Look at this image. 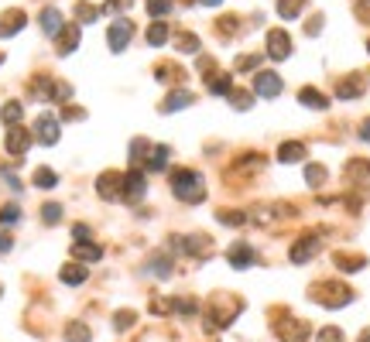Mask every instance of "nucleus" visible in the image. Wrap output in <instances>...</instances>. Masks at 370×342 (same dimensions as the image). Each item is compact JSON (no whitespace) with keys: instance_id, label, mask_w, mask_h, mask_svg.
<instances>
[{"instance_id":"24","label":"nucleus","mask_w":370,"mask_h":342,"mask_svg":"<svg viewBox=\"0 0 370 342\" xmlns=\"http://www.w3.org/2000/svg\"><path fill=\"white\" fill-rule=\"evenodd\" d=\"M185 106H192V92H188V89H175V92H168V99L162 103V113H175V110H185Z\"/></svg>"},{"instance_id":"34","label":"nucleus","mask_w":370,"mask_h":342,"mask_svg":"<svg viewBox=\"0 0 370 342\" xmlns=\"http://www.w3.org/2000/svg\"><path fill=\"white\" fill-rule=\"evenodd\" d=\"M35 185H38V188H55V185H59V174L52 168H38L35 171Z\"/></svg>"},{"instance_id":"27","label":"nucleus","mask_w":370,"mask_h":342,"mask_svg":"<svg viewBox=\"0 0 370 342\" xmlns=\"http://www.w3.org/2000/svg\"><path fill=\"white\" fill-rule=\"evenodd\" d=\"M90 339H92L90 325H83V322H69L66 325V342H90Z\"/></svg>"},{"instance_id":"1","label":"nucleus","mask_w":370,"mask_h":342,"mask_svg":"<svg viewBox=\"0 0 370 342\" xmlns=\"http://www.w3.org/2000/svg\"><path fill=\"white\" fill-rule=\"evenodd\" d=\"M172 195L182 199V202H188V205L206 202V181H202V174L192 171V168L172 171Z\"/></svg>"},{"instance_id":"44","label":"nucleus","mask_w":370,"mask_h":342,"mask_svg":"<svg viewBox=\"0 0 370 342\" xmlns=\"http://www.w3.org/2000/svg\"><path fill=\"white\" fill-rule=\"evenodd\" d=\"M134 319H137L134 312H117V315H113V329H117V332H124V329H130V325H134Z\"/></svg>"},{"instance_id":"35","label":"nucleus","mask_w":370,"mask_h":342,"mask_svg":"<svg viewBox=\"0 0 370 342\" xmlns=\"http://www.w3.org/2000/svg\"><path fill=\"white\" fill-rule=\"evenodd\" d=\"M336 263H340V270H350V274H353V270H364L367 260H364V256H350V254H336Z\"/></svg>"},{"instance_id":"8","label":"nucleus","mask_w":370,"mask_h":342,"mask_svg":"<svg viewBox=\"0 0 370 342\" xmlns=\"http://www.w3.org/2000/svg\"><path fill=\"white\" fill-rule=\"evenodd\" d=\"M31 141H35V134H31V130H24L21 123L7 127V137H3V144H7V151H10L14 158H24V154H28V148H31Z\"/></svg>"},{"instance_id":"4","label":"nucleus","mask_w":370,"mask_h":342,"mask_svg":"<svg viewBox=\"0 0 370 342\" xmlns=\"http://www.w3.org/2000/svg\"><path fill=\"white\" fill-rule=\"evenodd\" d=\"M148 195V174L141 168H130L124 174V188H120V199L124 202H141Z\"/></svg>"},{"instance_id":"26","label":"nucleus","mask_w":370,"mask_h":342,"mask_svg":"<svg viewBox=\"0 0 370 342\" xmlns=\"http://www.w3.org/2000/svg\"><path fill=\"white\" fill-rule=\"evenodd\" d=\"M21 117H24V106H21L17 99L3 103V110H0V120H3V127H14V123H21Z\"/></svg>"},{"instance_id":"12","label":"nucleus","mask_w":370,"mask_h":342,"mask_svg":"<svg viewBox=\"0 0 370 342\" xmlns=\"http://www.w3.org/2000/svg\"><path fill=\"white\" fill-rule=\"evenodd\" d=\"M275 332L281 342H305L309 336V322L302 319H288V322H275Z\"/></svg>"},{"instance_id":"3","label":"nucleus","mask_w":370,"mask_h":342,"mask_svg":"<svg viewBox=\"0 0 370 342\" xmlns=\"http://www.w3.org/2000/svg\"><path fill=\"white\" fill-rule=\"evenodd\" d=\"M312 301H319L322 308H343V305L353 301V291L340 281H319L312 288Z\"/></svg>"},{"instance_id":"32","label":"nucleus","mask_w":370,"mask_h":342,"mask_svg":"<svg viewBox=\"0 0 370 342\" xmlns=\"http://www.w3.org/2000/svg\"><path fill=\"white\" fill-rule=\"evenodd\" d=\"M230 103H233L237 110H251V106H254V92H247V89H230Z\"/></svg>"},{"instance_id":"37","label":"nucleus","mask_w":370,"mask_h":342,"mask_svg":"<svg viewBox=\"0 0 370 342\" xmlns=\"http://www.w3.org/2000/svg\"><path fill=\"white\" fill-rule=\"evenodd\" d=\"M148 151H151V144H148L144 137H137V141L130 144V161H134V165H141V161L148 158Z\"/></svg>"},{"instance_id":"41","label":"nucleus","mask_w":370,"mask_h":342,"mask_svg":"<svg viewBox=\"0 0 370 342\" xmlns=\"http://www.w3.org/2000/svg\"><path fill=\"white\" fill-rule=\"evenodd\" d=\"M305 181H309L312 188H319V185L326 181V168H322V165H309V168H305Z\"/></svg>"},{"instance_id":"6","label":"nucleus","mask_w":370,"mask_h":342,"mask_svg":"<svg viewBox=\"0 0 370 342\" xmlns=\"http://www.w3.org/2000/svg\"><path fill=\"white\" fill-rule=\"evenodd\" d=\"M172 250L175 254H188V256H209L213 254V243L206 237H172Z\"/></svg>"},{"instance_id":"40","label":"nucleus","mask_w":370,"mask_h":342,"mask_svg":"<svg viewBox=\"0 0 370 342\" xmlns=\"http://www.w3.org/2000/svg\"><path fill=\"white\" fill-rule=\"evenodd\" d=\"M21 223V209L17 205H0V226H14Z\"/></svg>"},{"instance_id":"53","label":"nucleus","mask_w":370,"mask_h":342,"mask_svg":"<svg viewBox=\"0 0 370 342\" xmlns=\"http://www.w3.org/2000/svg\"><path fill=\"white\" fill-rule=\"evenodd\" d=\"M357 17H360V21H370V0H357Z\"/></svg>"},{"instance_id":"59","label":"nucleus","mask_w":370,"mask_h":342,"mask_svg":"<svg viewBox=\"0 0 370 342\" xmlns=\"http://www.w3.org/2000/svg\"><path fill=\"white\" fill-rule=\"evenodd\" d=\"M0 294H3V284H0Z\"/></svg>"},{"instance_id":"25","label":"nucleus","mask_w":370,"mask_h":342,"mask_svg":"<svg viewBox=\"0 0 370 342\" xmlns=\"http://www.w3.org/2000/svg\"><path fill=\"white\" fill-rule=\"evenodd\" d=\"M59 277H62V284H72V288H76V284H83V281L90 277V270H86L83 263H66V267L59 270Z\"/></svg>"},{"instance_id":"54","label":"nucleus","mask_w":370,"mask_h":342,"mask_svg":"<svg viewBox=\"0 0 370 342\" xmlns=\"http://www.w3.org/2000/svg\"><path fill=\"white\" fill-rule=\"evenodd\" d=\"M72 237H76V240H86V237H90V226H86V223H76V226H72Z\"/></svg>"},{"instance_id":"30","label":"nucleus","mask_w":370,"mask_h":342,"mask_svg":"<svg viewBox=\"0 0 370 342\" xmlns=\"http://www.w3.org/2000/svg\"><path fill=\"white\" fill-rule=\"evenodd\" d=\"M148 270H151L155 277H162V281H165V277H172V260H168V256H165V254L151 256V263H148Z\"/></svg>"},{"instance_id":"20","label":"nucleus","mask_w":370,"mask_h":342,"mask_svg":"<svg viewBox=\"0 0 370 342\" xmlns=\"http://www.w3.org/2000/svg\"><path fill=\"white\" fill-rule=\"evenodd\" d=\"M298 103H302V106H309V110H329L326 92H319V89H312V86L298 89Z\"/></svg>"},{"instance_id":"48","label":"nucleus","mask_w":370,"mask_h":342,"mask_svg":"<svg viewBox=\"0 0 370 342\" xmlns=\"http://www.w3.org/2000/svg\"><path fill=\"white\" fill-rule=\"evenodd\" d=\"M72 96V86L69 83H52V96L48 99H69Z\"/></svg>"},{"instance_id":"36","label":"nucleus","mask_w":370,"mask_h":342,"mask_svg":"<svg viewBox=\"0 0 370 342\" xmlns=\"http://www.w3.org/2000/svg\"><path fill=\"white\" fill-rule=\"evenodd\" d=\"M175 45H179V52H185V55H195V52H199V38H195L192 31L179 34V38H175Z\"/></svg>"},{"instance_id":"21","label":"nucleus","mask_w":370,"mask_h":342,"mask_svg":"<svg viewBox=\"0 0 370 342\" xmlns=\"http://www.w3.org/2000/svg\"><path fill=\"white\" fill-rule=\"evenodd\" d=\"M302 158H305V144L302 141H284L278 148V161H284V165H298Z\"/></svg>"},{"instance_id":"14","label":"nucleus","mask_w":370,"mask_h":342,"mask_svg":"<svg viewBox=\"0 0 370 342\" xmlns=\"http://www.w3.org/2000/svg\"><path fill=\"white\" fill-rule=\"evenodd\" d=\"M226 256H230V263H233L237 270H247V267L257 263V250H254L251 243H244V240H237V243L226 250Z\"/></svg>"},{"instance_id":"19","label":"nucleus","mask_w":370,"mask_h":342,"mask_svg":"<svg viewBox=\"0 0 370 342\" xmlns=\"http://www.w3.org/2000/svg\"><path fill=\"white\" fill-rule=\"evenodd\" d=\"M24 10H7L3 17H0V38H14L21 28H24Z\"/></svg>"},{"instance_id":"2","label":"nucleus","mask_w":370,"mask_h":342,"mask_svg":"<svg viewBox=\"0 0 370 342\" xmlns=\"http://www.w3.org/2000/svg\"><path fill=\"white\" fill-rule=\"evenodd\" d=\"M244 312V301L240 298H209V308H206V329H226L230 322H237V315Z\"/></svg>"},{"instance_id":"23","label":"nucleus","mask_w":370,"mask_h":342,"mask_svg":"<svg viewBox=\"0 0 370 342\" xmlns=\"http://www.w3.org/2000/svg\"><path fill=\"white\" fill-rule=\"evenodd\" d=\"M72 256H76V260H86V263H96V260L103 256V247H99V243H86V240H76V243H72Z\"/></svg>"},{"instance_id":"13","label":"nucleus","mask_w":370,"mask_h":342,"mask_svg":"<svg viewBox=\"0 0 370 342\" xmlns=\"http://www.w3.org/2000/svg\"><path fill=\"white\" fill-rule=\"evenodd\" d=\"M281 89H284V83H281L278 72H257V76H254V96L275 99V96H281Z\"/></svg>"},{"instance_id":"38","label":"nucleus","mask_w":370,"mask_h":342,"mask_svg":"<svg viewBox=\"0 0 370 342\" xmlns=\"http://www.w3.org/2000/svg\"><path fill=\"white\" fill-rule=\"evenodd\" d=\"M223 226H244L247 223V216L244 212H233V209H220V216H216Z\"/></svg>"},{"instance_id":"60","label":"nucleus","mask_w":370,"mask_h":342,"mask_svg":"<svg viewBox=\"0 0 370 342\" xmlns=\"http://www.w3.org/2000/svg\"><path fill=\"white\" fill-rule=\"evenodd\" d=\"M367 52H370V41H367Z\"/></svg>"},{"instance_id":"50","label":"nucleus","mask_w":370,"mask_h":342,"mask_svg":"<svg viewBox=\"0 0 370 342\" xmlns=\"http://www.w3.org/2000/svg\"><path fill=\"white\" fill-rule=\"evenodd\" d=\"M257 62H261V55H247V59H240V62H237V72H251Z\"/></svg>"},{"instance_id":"46","label":"nucleus","mask_w":370,"mask_h":342,"mask_svg":"<svg viewBox=\"0 0 370 342\" xmlns=\"http://www.w3.org/2000/svg\"><path fill=\"white\" fill-rule=\"evenodd\" d=\"M148 10H151V17H165L172 10V0H148Z\"/></svg>"},{"instance_id":"55","label":"nucleus","mask_w":370,"mask_h":342,"mask_svg":"<svg viewBox=\"0 0 370 342\" xmlns=\"http://www.w3.org/2000/svg\"><path fill=\"white\" fill-rule=\"evenodd\" d=\"M14 250V240H10V233H0V254H10Z\"/></svg>"},{"instance_id":"31","label":"nucleus","mask_w":370,"mask_h":342,"mask_svg":"<svg viewBox=\"0 0 370 342\" xmlns=\"http://www.w3.org/2000/svg\"><path fill=\"white\" fill-rule=\"evenodd\" d=\"M206 89H209L213 96H230L233 79H230V76H216V79H209V76H206Z\"/></svg>"},{"instance_id":"29","label":"nucleus","mask_w":370,"mask_h":342,"mask_svg":"<svg viewBox=\"0 0 370 342\" xmlns=\"http://www.w3.org/2000/svg\"><path fill=\"white\" fill-rule=\"evenodd\" d=\"M302 10H305V0H278V14L284 21H295Z\"/></svg>"},{"instance_id":"47","label":"nucleus","mask_w":370,"mask_h":342,"mask_svg":"<svg viewBox=\"0 0 370 342\" xmlns=\"http://www.w3.org/2000/svg\"><path fill=\"white\" fill-rule=\"evenodd\" d=\"M179 76H185V72H179L175 66H158V83H172V79H179Z\"/></svg>"},{"instance_id":"18","label":"nucleus","mask_w":370,"mask_h":342,"mask_svg":"<svg viewBox=\"0 0 370 342\" xmlns=\"http://www.w3.org/2000/svg\"><path fill=\"white\" fill-rule=\"evenodd\" d=\"M38 24H41V31H45V34H52V38L66 28V21H62V10H59V7H45V10L38 14Z\"/></svg>"},{"instance_id":"49","label":"nucleus","mask_w":370,"mask_h":342,"mask_svg":"<svg viewBox=\"0 0 370 342\" xmlns=\"http://www.w3.org/2000/svg\"><path fill=\"white\" fill-rule=\"evenodd\" d=\"M127 7H130V0H106L99 10L103 14H117V10H127Z\"/></svg>"},{"instance_id":"5","label":"nucleus","mask_w":370,"mask_h":342,"mask_svg":"<svg viewBox=\"0 0 370 342\" xmlns=\"http://www.w3.org/2000/svg\"><path fill=\"white\" fill-rule=\"evenodd\" d=\"M322 250V240H319V233H305V237H298L295 243H291V250H288V256H291V263H309L312 256Z\"/></svg>"},{"instance_id":"51","label":"nucleus","mask_w":370,"mask_h":342,"mask_svg":"<svg viewBox=\"0 0 370 342\" xmlns=\"http://www.w3.org/2000/svg\"><path fill=\"white\" fill-rule=\"evenodd\" d=\"M83 117H86V113H83L79 106H66V110H62V120H83Z\"/></svg>"},{"instance_id":"15","label":"nucleus","mask_w":370,"mask_h":342,"mask_svg":"<svg viewBox=\"0 0 370 342\" xmlns=\"http://www.w3.org/2000/svg\"><path fill=\"white\" fill-rule=\"evenodd\" d=\"M79 48V28L76 24H66L59 34H55V52L59 55H72Z\"/></svg>"},{"instance_id":"16","label":"nucleus","mask_w":370,"mask_h":342,"mask_svg":"<svg viewBox=\"0 0 370 342\" xmlns=\"http://www.w3.org/2000/svg\"><path fill=\"white\" fill-rule=\"evenodd\" d=\"M343 174H347V181H350V185L370 188V161H364V158H353V161L343 168Z\"/></svg>"},{"instance_id":"9","label":"nucleus","mask_w":370,"mask_h":342,"mask_svg":"<svg viewBox=\"0 0 370 342\" xmlns=\"http://www.w3.org/2000/svg\"><path fill=\"white\" fill-rule=\"evenodd\" d=\"M120 188H124V174L120 171H103L96 178V195L106 199V202H117L120 199Z\"/></svg>"},{"instance_id":"43","label":"nucleus","mask_w":370,"mask_h":342,"mask_svg":"<svg viewBox=\"0 0 370 342\" xmlns=\"http://www.w3.org/2000/svg\"><path fill=\"white\" fill-rule=\"evenodd\" d=\"M315 342H347V339H343V332H340L336 325H326V329H319Z\"/></svg>"},{"instance_id":"56","label":"nucleus","mask_w":370,"mask_h":342,"mask_svg":"<svg viewBox=\"0 0 370 342\" xmlns=\"http://www.w3.org/2000/svg\"><path fill=\"white\" fill-rule=\"evenodd\" d=\"M360 141H364V144H370V117L360 123Z\"/></svg>"},{"instance_id":"58","label":"nucleus","mask_w":370,"mask_h":342,"mask_svg":"<svg viewBox=\"0 0 370 342\" xmlns=\"http://www.w3.org/2000/svg\"><path fill=\"white\" fill-rule=\"evenodd\" d=\"M360 342H370V329H367V332H364V336H360Z\"/></svg>"},{"instance_id":"33","label":"nucleus","mask_w":370,"mask_h":342,"mask_svg":"<svg viewBox=\"0 0 370 342\" xmlns=\"http://www.w3.org/2000/svg\"><path fill=\"white\" fill-rule=\"evenodd\" d=\"M99 14H103V10H99V7H92V3H86V0H79V3H76V17H79L83 24H92Z\"/></svg>"},{"instance_id":"7","label":"nucleus","mask_w":370,"mask_h":342,"mask_svg":"<svg viewBox=\"0 0 370 342\" xmlns=\"http://www.w3.org/2000/svg\"><path fill=\"white\" fill-rule=\"evenodd\" d=\"M59 137H62L59 120H55L52 113H41V117L35 120V141L45 144V148H52V144H59Z\"/></svg>"},{"instance_id":"28","label":"nucleus","mask_w":370,"mask_h":342,"mask_svg":"<svg viewBox=\"0 0 370 342\" xmlns=\"http://www.w3.org/2000/svg\"><path fill=\"white\" fill-rule=\"evenodd\" d=\"M168 41V28H165V21H155L151 28H148V45L151 48H162Z\"/></svg>"},{"instance_id":"22","label":"nucleus","mask_w":370,"mask_h":342,"mask_svg":"<svg viewBox=\"0 0 370 342\" xmlns=\"http://www.w3.org/2000/svg\"><path fill=\"white\" fill-rule=\"evenodd\" d=\"M168 154H172V151H168L165 144H158V148L151 144V151H148V158H144V168L148 171H165L168 168Z\"/></svg>"},{"instance_id":"42","label":"nucleus","mask_w":370,"mask_h":342,"mask_svg":"<svg viewBox=\"0 0 370 342\" xmlns=\"http://www.w3.org/2000/svg\"><path fill=\"white\" fill-rule=\"evenodd\" d=\"M216 31H220L223 38H230V34L240 31V24H237V17H220V21H216Z\"/></svg>"},{"instance_id":"52","label":"nucleus","mask_w":370,"mask_h":342,"mask_svg":"<svg viewBox=\"0 0 370 342\" xmlns=\"http://www.w3.org/2000/svg\"><path fill=\"white\" fill-rule=\"evenodd\" d=\"M322 31V14H315L312 21H309V28H305V34H319Z\"/></svg>"},{"instance_id":"10","label":"nucleus","mask_w":370,"mask_h":342,"mask_svg":"<svg viewBox=\"0 0 370 342\" xmlns=\"http://www.w3.org/2000/svg\"><path fill=\"white\" fill-rule=\"evenodd\" d=\"M134 38V24L130 21H113L110 31H106V41H110V52H124Z\"/></svg>"},{"instance_id":"57","label":"nucleus","mask_w":370,"mask_h":342,"mask_svg":"<svg viewBox=\"0 0 370 342\" xmlns=\"http://www.w3.org/2000/svg\"><path fill=\"white\" fill-rule=\"evenodd\" d=\"M199 3H206V7H216V3H223V0H199Z\"/></svg>"},{"instance_id":"45","label":"nucleus","mask_w":370,"mask_h":342,"mask_svg":"<svg viewBox=\"0 0 370 342\" xmlns=\"http://www.w3.org/2000/svg\"><path fill=\"white\" fill-rule=\"evenodd\" d=\"M240 171H257V168H264V158L261 154H244V161L237 165Z\"/></svg>"},{"instance_id":"11","label":"nucleus","mask_w":370,"mask_h":342,"mask_svg":"<svg viewBox=\"0 0 370 342\" xmlns=\"http://www.w3.org/2000/svg\"><path fill=\"white\" fill-rule=\"evenodd\" d=\"M268 55H271L275 62H284V59L291 55V34H288V31H281V28H271V31H268Z\"/></svg>"},{"instance_id":"17","label":"nucleus","mask_w":370,"mask_h":342,"mask_svg":"<svg viewBox=\"0 0 370 342\" xmlns=\"http://www.w3.org/2000/svg\"><path fill=\"white\" fill-rule=\"evenodd\" d=\"M364 92H367V79H364V76H347L343 83L336 86V96H340V99H360Z\"/></svg>"},{"instance_id":"39","label":"nucleus","mask_w":370,"mask_h":342,"mask_svg":"<svg viewBox=\"0 0 370 342\" xmlns=\"http://www.w3.org/2000/svg\"><path fill=\"white\" fill-rule=\"evenodd\" d=\"M41 219H45L48 226H55V223L62 219V205H59V202H48V205H41Z\"/></svg>"}]
</instances>
